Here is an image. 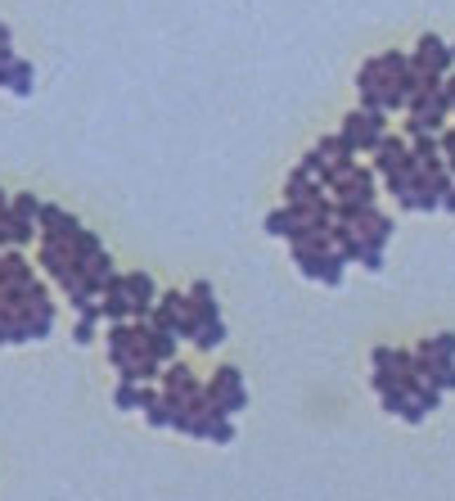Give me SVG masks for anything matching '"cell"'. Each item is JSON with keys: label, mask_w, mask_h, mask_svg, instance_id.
Masks as SVG:
<instances>
[{"label": "cell", "mask_w": 455, "mask_h": 501, "mask_svg": "<svg viewBox=\"0 0 455 501\" xmlns=\"http://www.w3.org/2000/svg\"><path fill=\"white\" fill-rule=\"evenodd\" d=\"M378 131H383V118H378V113H352L348 126H343V136L352 141V149H370V145H378Z\"/></svg>", "instance_id": "cell-1"}, {"label": "cell", "mask_w": 455, "mask_h": 501, "mask_svg": "<svg viewBox=\"0 0 455 501\" xmlns=\"http://www.w3.org/2000/svg\"><path fill=\"white\" fill-rule=\"evenodd\" d=\"M126 298H131V307L145 316L149 303H154V280H149L145 271H140V275H126Z\"/></svg>", "instance_id": "cell-2"}, {"label": "cell", "mask_w": 455, "mask_h": 501, "mask_svg": "<svg viewBox=\"0 0 455 501\" xmlns=\"http://www.w3.org/2000/svg\"><path fill=\"white\" fill-rule=\"evenodd\" d=\"M298 230V208H275L266 217V235H294Z\"/></svg>", "instance_id": "cell-3"}, {"label": "cell", "mask_w": 455, "mask_h": 501, "mask_svg": "<svg viewBox=\"0 0 455 501\" xmlns=\"http://www.w3.org/2000/svg\"><path fill=\"white\" fill-rule=\"evenodd\" d=\"M419 63H433V72H447L451 68V55L433 37H424V46H419Z\"/></svg>", "instance_id": "cell-4"}, {"label": "cell", "mask_w": 455, "mask_h": 501, "mask_svg": "<svg viewBox=\"0 0 455 501\" xmlns=\"http://www.w3.org/2000/svg\"><path fill=\"white\" fill-rule=\"evenodd\" d=\"M451 353H455V334H437L433 344L419 348V357H437V361H451Z\"/></svg>", "instance_id": "cell-5"}, {"label": "cell", "mask_w": 455, "mask_h": 501, "mask_svg": "<svg viewBox=\"0 0 455 501\" xmlns=\"http://www.w3.org/2000/svg\"><path fill=\"white\" fill-rule=\"evenodd\" d=\"M194 339H199V348H216V344L225 339V325H221V321H203Z\"/></svg>", "instance_id": "cell-6"}, {"label": "cell", "mask_w": 455, "mask_h": 501, "mask_svg": "<svg viewBox=\"0 0 455 501\" xmlns=\"http://www.w3.org/2000/svg\"><path fill=\"white\" fill-rule=\"evenodd\" d=\"M230 389H239V370L235 366H225L221 375L212 379V389H208V398H221V393H230Z\"/></svg>", "instance_id": "cell-7"}, {"label": "cell", "mask_w": 455, "mask_h": 501, "mask_svg": "<svg viewBox=\"0 0 455 501\" xmlns=\"http://www.w3.org/2000/svg\"><path fill=\"white\" fill-rule=\"evenodd\" d=\"M117 407H122V411H136V407H145V398H140L136 379H122V389H117Z\"/></svg>", "instance_id": "cell-8"}, {"label": "cell", "mask_w": 455, "mask_h": 501, "mask_svg": "<svg viewBox=\"0 0 455 501\" xmlns=\"http://www.w3.org/2000/svg\"><path fill=\"white\" fill-rule=\"evenodd\" d=\"M343 266H348L343 253H324V275H320V280H324V285H338V280H343Z\"/></svg>", "instance_id": "cell-9"}, {"label": "cell", "mask_w": 455, "mask_h": 501, "mask_svg": "<svg viewBox=\"0 0 455 501\" xmlns=\"http://www.w3.org/2000/svg\"><path fill=\"white\" fill-rule=\"evenodd\" d=\"M14 95H18V100H27V95H32V63H14Z\"/></svg>", "instance_id": "cell-10"}, {"label": "cell", "mask_w": 455, "mask_h": 501, "mask_svg": "<svg viewBox=\"0 0 455 501\" xmlns=\"http://www.w3.org/2000/svg\"><path fill=\"white\" fill-rule=\"evenodd\" d=\"M365 271H383V249H365Z\"/></svg>", "instance_id": "cell-11"}, {"label": "cell", "mask_w": 455, "mask_h": 501, "mask_svg": "<svg viewBox=\"0 0 455 501\" xmlns=\"http://www.w3.org/2000/svg\"><path fill=\"white\" fill-rule=\"evenodd\" d=\"M402 415H406L410 424H419V420H424V415H428V407H424V402L415 398V407H410V402H406V411H402Z\"/></svg>", "instance_id": "cell-12"}, {"label": "cell", "mask_w": 455, "mask_h": 501, "mask_svg": "<svg viewBox=\"0 0 455 501\" xmlns=\"http://www.w3.org/2000/svg\"><path fill=\"white\" fill-rule=\"evenodd\" d=\"M0 208H5V195H0Z\"/></svg>", "instance_id": "cell-13"}]
</instances>
